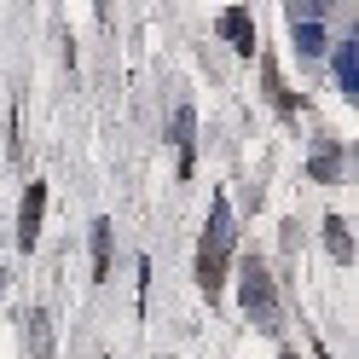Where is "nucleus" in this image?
Instances as JSON below:
<instances>
[{
    "label": "nucleus",
    "instance_id": "nucleus-1",
    "mask_svg": "<svg viewBox=\"0 0 359 359\" xmlns=\"http://www.w3.org/2000/svg\"><path fill=\"white\" fill-rule=\"evenodd\" d=\"M226 255H232V203H226V197H215L209 226H203V243H197V284H203V296H209V302L220 296Z\"/></svg>",
    "mask_w": 359,
    "mask_h": 359
},
{
    "label": "nucleus",
    "instance_id": "nucleus-11",
    "mask_svg": "<svg viewBox=\"0 0 359 359\" xmlns=\"http://www.w3.org/2000/svg\"><path fill=\"white\" fill-rule=\"evenodd\" d=\"M93 278H110V220H93Z\"/></svg>",
    "mask_w": 359,
    "mask_h": 359
},
{
    "label": "nucleus",
    "instance_id": "nucleus-9",
    "mask_svg": "<svg viewBox=\"0 0 359 359\" xmlns=\"http://www.w3.org/2000/svg\"><path fill=\"white\" fill-rule=\"evenodd\" d=\"M325 243L336 261H353V243H348V220L342 215H325Z\"/></svg>",
    "mask_w": 359,
    "mask_h": 359
},
{
    "label": "nucleus",
    "instance_id": "nucleus-6",
    "mask_svg": "<svg viewBox=\"0 0 359 359\" xmlns=\"http://www.w3.org/2000/svg\"><path fill=\"white\" fill-rule=\"evenodd\" d=\"M220 35H226L243 58H255V24H250V12H243V6H226V12H220Z\"/></svg>",
    "mask_w": 359,
    "mask_h": 359
},
{
    "label": "nucleus",
    "instance_id": "nucleus-4",
    "mask_svg": "<svg viewBox=\"0 0 359 359\" xmlns=\"http://www.w3.org/2000/svg\"><path fill=\"white\" fill-rule=\"evenodd\" d=\"M41 215H47V186H41V180H29V186H24V209H18V250H35Z\"/></svg>",
    "mask_w": 359,
    "mask_h": 359
},
{
    "label": "nucleus",
    "instance_id": "nucleus-12",
    "mask_svg": "<svg viewBox=\"0 0 359 359\" xmlns=\"http://www.w3.org/2000/svg\"><path fill=\"white\" fill-rule=\"evenodd\" d=\"M336 174H342V151L325 145L319 156H313V180H336Z\"/></svg>",
    "mask_w": 359,
    "mask_h": 359
},
{
    "label": "nucleus",
    "instance_id": "nucleus-5",
    "mask_svg": "<svg viewBox=\"0 0 359 359\" xmlns=\"http://www.w3.org/2000/svg\"><path fill=\"white\" fill-rule=\"evenodd\" d=\"M330 70H336V87L348 99H359V41H336L330 47Z\"/></svg>",
    "mask_w": 359,
    "mask_h": 359
},
{
    "label": "nucleus",
    "instance_id": "nucleus-7",
    "mask_svg": "<svg viewBox=\"0 0 359 359\" xmlns=\"http://www.w3.org/2000/svg\"><path fill=\"white\" fill-rule=\"evenodd\" d=\"M191 133H197V110H191V104H180V110H174V151H180V174H191V156H197V151H191V145H197Z\"/></svg>",
    "mask_w": 359,
    "mask_h": 359
},
{
    "label": "nucleus",
    "instance_id": "nucleus-13",
    "mask_svg": "<svg viewBox=\"0 0 359 359\" xmlns=\"http://www.w3.org/2000/svg\"><path fill=\"white\" fill-rule=\"evenodd\" d=\"M278 359H296V353H290V348H284V353H278Z\"/></svg>",
    "mask_w": 359,
    "mask_h": 359
},
{
    "label": "nucleus",
    "instance_id": "nucleus-2",
    "mask_svg": "<svg viewBox=\"0 0 359 359\" xmlns=\"http://www.w3.org/2000/svg\"><path fill=\"white\" fill-rule=\"evenodd\" d=\"M238 296H243V313H250L255 325H266V330L278 325V296H273V273H266V261H243Z\"/></svg>",
    "mask_w": 359,
    "mask_h": 359
},
{
    "label": "nucleus",
    "instance_id": "nucleus-8",
    "mask_svg": "<svg viewBox=\"0 0 359 359\" xmlns=\"http://www.w3.org/2000/svg\"><path fill=\"white\" fill-rule=\"evenodd\" d=\"M261 76H266V93H273V104L284 110V116H296V110H302V99H296V93H290V87L278 81V64H273V58L261 64Z\"/></svg>",
    "mask_w": 359,
    "mask_h": 359
},
{
    "label": "nucleus",
    "instance_id": "nucleus-3",
    "mask_svg": "<svg viewBox=\"0 0 359 359\" xmlns=\"http://www.w3.org/2000/svg\"><path fill=\"white\" fill-rule=\"evenodd\" d=\"M290 18H296V53L302 58H325L330 53V35H325V0H313V6H290Z\"/></svg>",
    "mask_w": 359,
    "mask_h": 359
},
{
    "label": "nucleus",
    "instance_id": "nucleus-14",
    "mask_svg": "<svg viewBox=\"0 0 359 359\" xmlns=\"http://www.w3.org/2000/svg\"><path fill=\"white\" fill-rule=\"evenodd\" d=\"M104 359H110V353H104Z\"/></svg>",
    "mask_w": 359,
    "mask_h": 359
},
{
    "label": "nucleus",
    "instance_id": "nucleus-10",
    "mask_svg": "<svg viewBox=\"0 0 359 359\" xmlns=\"http://www.w3.org/2000/svg\"><path fill=\"white\" fill-rule=\"evenodd\" d=\"M29 348H35V359H47V353H53V319H47V307H35V313H29Z\"/></svg>",
    "mask_w": 359,
    "mask_h": 359
}]
</instances>
